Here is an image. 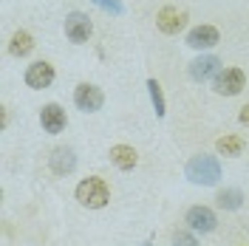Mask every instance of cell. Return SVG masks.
<instances>
[{"label":"cell","mask_w":249,"mask_h":246,"mask_svg":"<svg viewBox=\"0 0 249 246\" xmlns=\"http://www.w3.org/2000/svg\"><path fill=\"white\" fill-rule=\"evenodd\" d=\"M187 178L193 181V184H201V187H215L221 181V161H218L215 156H193L190 161H187Z\"/></svg>","instance_id":"1"},{"label":"cell","mask_w":249,"mask_h":246,"mask_svg":"<svg viewBox=\"0 0 249 246\" xmlns=\"http://www.w3.org/2000/svg\"><path fill=\"white\" fill-rule=\"evenodd\" d=\"M74 195H77V201L82 207H88V210H102L110 201V190H108V181H105V178L88 176V178H82L77 184Z\"/></svg>","instance_id":"2"},{"label":"cell","mask_w":249,"mask_h":246,"mask_svg":"<svg viewBox=\"0 0 249 246\" xmlns=\"http://www.w3.org/2000/svg\"><path fill=\"white\" fill-rule=\"evenodd\" d=\"M244 85H247V74H244L241 68H224V71H218L215 79H213V88H215V93H221V96H235V93L244 91Z\"/></svg>","instance_id":"3"},{"label":"cell","mask_w":249,"mask_h":246,"mask_svg":"<svg viewBox=\"0 0 249 246\" xmlns=\"http://www.w3.org/2000/svg\"><path fill=\"white\" fill-rule=\"evenodd\" d=\"M93 34V23L88 15H82V12H71V15L65 17V37L71 40V43H88Z\"/></svg>","instance_id":"4"},{"label":"cell","mask_w":249,"mask_h":246,"mask_svg":"<svg viewBox=\"0 0 249 246\" xmlns=\"http://www.w3.org/2000/svg\"><path fill=\"white\" fill-rule=\"evenodd\" d=\"M102 102H105L102 88H96V85H91V82L77 85V91H74V105H77L82 113H93V110H99L102 108Z\"/></svg>","instance_id":"5"},{"label":"cell","mask_w":249,"mask_h":246,"mask_svg":"<svg viewBox=\"0 0 249 246\" xmlns=\"http://www.w3.org/2000/svg\"><path fill=\"white\" fill-rule=\"evenodd\" d=\"M156 26L161 34H178V31H184L187 26V12L184 9H176V6H164L159 15H156Z\"/></svg>","instance_id":"6"},{"label":"cell","mask_w":249,"mask_h":246,"mask_svg":"<svg viewBox=\"0 0 249 246\" xmlns=\"http://www.w3.org/2000/svg\"><path fill=\"white\" fill-rule=\"evenodd\" d=\"M184 224L193 232H201L204 235V232H213L218 227V218H215V212H213L210 207H201V204H198V207H190V210H187Z\"/></svg>","instance_id":"7"},{"label":"cell","mask_w":249,"mask_h":246,"mask_svg":"<svg viewBox=\"0 0 249 246\" xmlns=\"http://www.w3.org/2000/svg\"><path fill=\"white\" fill-rule=\"evenodd\" d=\"M54 65L46 60H37L31 62L29 68H26V85L29 88H34V91H43V88H48L51 82H54Z\"/></svg>","instance_id":"8"},{"label":"cell","mask_w":249,"mask_h":246,"mask_svg":"<svg viewBox=\"0 0 249 246\" xmlns=\"http://www.w3.org/2000/svg\"><path fill=\"white\" fill-rule=\"evenodd\" d=\"M40 124H43V130H46V133L57 136V133L65 130L68 116H65V110H62L57 102H48V105H43V110H40Z\"/></svg>","instance_id":"9"},{"label":"cell","mask_w":249,"mask_h":246,"mask_svg":"<svg viewBox=\"0 0 249 246\" xmlns=\"http://www.w3.org/2000/svg\"><path fill=\"white\" fill-rule=\"evenodd\" d=\"M221 43V34L215 26H196L187 34V46L196 48V51H207V48H215Z\"/></svg>","instance_id":"10"},{"label":"cell","mask_w":249,"mask_h":246,"mask_svg":"<svg viewBox=\"0 0 249 246\" xmlns=\"http://www.w3.org/2000/svg\"><path fill=\"white\" fill-rule=\"evenodd\" d=\"M48 167L54 176H71L74 167H77V156L71 147H54L51 156H48Z\"/></svg>","instance_id":"11"},{"label":"cell","mask_w":249,"mask_h":246,"mask_svg":"<svg viewBox=\"0 0 249 246\" xmlns=\"http://www.w3.org/2000/svg\"><path fill=\"white\" fill-rule=\"evenodd\" d=\"M221 71V60L213 57V54H201V57H196V60L190 62V77L196 79V82H204V79H215V74Z\"/></svg>","instance_id":"12"},{"label":"cell","mask_w":249,"mask_h":246,"mask_svg":"<svg viewBox=\"0 0 249 246\" xmlns=\"http://www.w3.org/2000/svg\"><path fill=\"white\" fill-rule=\"evenodd\" d=\"M108 156L119 170H133L136 164H139V153H136L130 144H113Z\"/></svg>","instance_id":"13"},{"label":"cell","mask_w":249,"mask_h":246,"mask_svg":"<svg viewBox=\"0 0 249 246\" xmlns=\"http://www.w3.org/2000/svg\"><path fill=\"white\" fill-rule=\"evenodd\" d=\"M31 51H34V37L29 31H15L12 43H9V54L12 57H29Z\"/></svg>","instance_id":"14"},{"label":"cell","mask_w":249,"mask_h":246,"mask_svg":"<svg viewBox=\"0 0 249 246\" xmlns=\"http://www.w3.org/2000/svg\"><path fill=\"white\" fill-rule=\"evenodd\" d=\"M215 204L221 207V210L235 212V210H241V204H244V193H241L238 187H224V190L215 195Z\"/></svg>","instance_id":"15"},{"label":"cell","mask_w":249,"mask_h":246,"mask_svg":"<svg viewBox=\"0 0 249 246\" xmlns=\"http://www.w3.org/2000/svg\"><path fill=\"white\" fill-rule=\"evenodd\" d=\"M215 147H218L221 156H241V150H244V139L241 136H221Z\"/></svg>","instance_id":"16"},{"label":"cell","mask_w":249,"mask_h":246,"mask_svg":"<svg viewBox=\"0 0 249 246\" xmlns=\"http://www.w3.org/2000/svg\"><path fill=\"white\" fill-rule=\"evenodd\" d=\"M147 91H150V102L156 108V116H164L167 113V105H164V93H161V85L156 79H147Z\"/></svg>","instance_id":"17"},{"label":"cell","mask_w":249,"mask_h":246,"mask_svg":"<svg viewBox=\"0 0 249 246\" xmlns=\"http://www.w3.org/2000/svg\"><path fill=\"white\" fill-rule=\"evenodd\" d=\"M93 6H99L102 12H108V15H124V6L122 0H91Z\"/></svg>","instance_id":"18"},{"label":"cell","mask_w":249,"mask_h":246,"mask_svg":"<svg viewBox=\"0 0 249 246\" xmlns=\"http://www.w3.org/2000/svg\"><path fill=\"white\" fill-rule=\"evenodd\" d=\"M173 246H198V241H196V235L187 229H176L173 232Z\"/></svg>","instance_id":"19"},{"label":"cell","mask_w":249,"mask_h":246,"mask_svg":"<svg viewBox=\"0 0 249 246\" xmlns=\"http://www.w3.org/2000/svg\"><path fill=\"white\" fill-rule=\"evenodd\" d=\"M238 122L249 127V105H244V108H241V113H238Z\"/></svg>","instance_id":"20"},{"label":"cell","mask_w":249,"mask_h":246,"mask_svg":"<svg viewBox=\"0 0 249 246\" xmlns=\"http://www.w3.org/2000/svg\"><path fill=\"white\" fill-rule=\"evenodd\" d=\"M142 246H153V244H150V241H144V244H142Z\"/></svg>","instance_id":"21"}]
</instances>
